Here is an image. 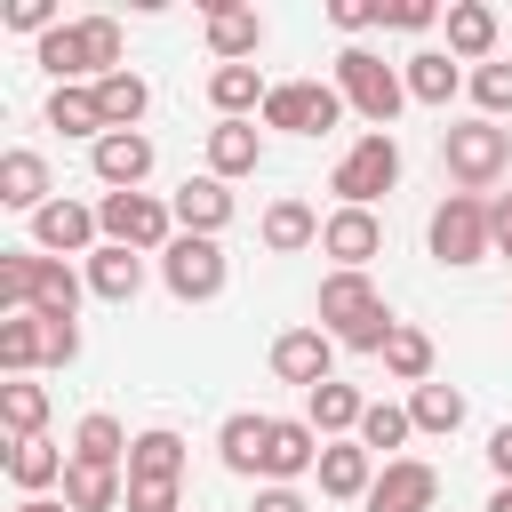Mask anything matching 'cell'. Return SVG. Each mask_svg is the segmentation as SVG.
<instances>
[{
	"label": "cell",
	"instance_id": "1",
	"mask_svg": "<svg viewBox=\"0 0 512 512\" xmlns=\"http://www.w3.org/2000/svg\"><path fill=\"white\" fill-rule=\"evenodd\" d=\"M320 320H328V336L352 344V352H384L392 328H400V320L384 312V296H376L368 272H328V280H320Z\"/></svg>",
	"mask_w": 512,
	"mask_h": 512
},
{
	"label": "cell",
	"instance_id": "2",
	"mask_svg": "<svg viewBox=\"0 0 512 512\" xmlns=\"http://www.w3.org/2000/svg\"><path fill=\"white\" fill-rule=\"evenodd\" d=\"M40 64L56 72V88H72L80 72L112 80V72H128V64H120V24H112V16H80V24H56V32L40 40Z\"/></svg>",
	"mask_w": 512,
	"mask_h": 512
},
{
	"label": "cell",
	"instance_id": "3",
	"mask_svg": "<svg viewBox=\"0 0 512 512\" xmlns=\"http://www.w3.org/2000/svg\"><path fill=\"white\" fill-rule=\"evenodd\" d=\"M336 96H344L368 128H392V112L408 104V72H392V64L368 56V48H344V56H336Z\"/></svg>",
	"mask_w": 512,
	"mask_h": 512
},
{
	"label": "cell",
	"instance_id": "4",
	"mask_svg": "<svg viewBox=\"0 0 512 512\" xmlns=\"http://www.w3.org/2000/svg\"><path fill=\"white\" fill-rule=\"evenodd\" d=\"M504 160H512V128H496V120H456V128L440 136V168H448L464 192L496 184Z\"/></svg>",
	"mask_w": 512,
	"mask_h": 512
},
{
	"label": "cell",
	"instance_id": "5",
	"mask_svg": "<svg viewBox=\"0 0 512 512\" xmlns=\"http://www.w3.org/2000/svg\"><path fill=\"white\" fill-rule=\"evenodd\" d=\"M96 224H104V240L112 248H160L168 256V240H176V208L168 200H152V192H104L96 200Z\"/></svg>",
	"mask_w": 512,
	"mask_h": 512
},
{
	"label": "cell",
	"instance_id": "6",
	"mask_svg": "<svg viewBox=\"0 0 512 512\" xmlns=\"http://www.w3.org/2000/svg\"><path fill=\"white\" fill-rule=\"evenodd\" d=\"M488 248H496V208L480 192H448L432 208V256L440 264H480Z\"/></svg>",
	"mask_w": 512,
	"mask_h": 512
},
{
	"label": "cell",
	"instance_id": "7",
	"mask_svg": "<svg viewBox=\"0 0 512 512\" xmlns=\"http://www.w3.org/2000/svg\"><path fill=\"white\" fill-rule=\"evenodd\" d=\"M336 120H344L336 80H280L264 96V128H280V136H328Z\"/></svg>",
	"mask_w": 512,
	"mask_h": 512
},
{
	"label": "cell",
	"instance_id": "8",
	"mask_svg": "<svg viewBox=\"0 0 512 512\" xmlns=\"http://www.w3.org/2000/svg\"><path fill=\"white\" fill-rule=\"evenodd\" d=\"M392 184H400V144H392L384 128H368V136L336 160V176H328V192H336L344 208H368V200L392 192Z\"/></svg>",
	"mask_w": 512,
	"mask_h": 512
},
{
	"label": "cell",
	"instance_id": "9",
	"mask_svg": "<svg viewBox=\"0 0 512 512\" xmlns=\"http://www.w3.org/2000/svg\"><path fill=\"white\" fill-rule=\"evenodd\" d=\"M160 280H168L176 304H208V296H224V248L200 240V232H176L168 256H160Z\"/></svg>",
	"mask_w": 512,
	"mask_h": 512
},
{
	"label": "cell",
	"instance_id": "10",
	"mask_svg": "<svg viewBox=\"0 0 512 512\" xmlns=\"http://www.w3.org/2000/svg\"><path fill=\"white\" fill-rule=\"evenodd\" d=\"M24 312L72 320V312H80V272H72L64 256H32V248H24Z\"/></svg>",
	"mask_w": 512,
	"mask_h": 512
},
{
	"label": "cell",
	"instance_id": "11",
	"mask_svg": "<svg viewBox=\"0 0 512 512\" xmlns=\"http://www.w3.org/2000/svg\"><path fill=\"white\" fill-rule=\"evenodd\" d=\"M320 432L304 424V416H272V448H264V480L272 488H296L304 472H320Z\"/></svg>",
	"mask_w": 512,
	"mask_h": 512
},
{
	"label": "cell",
	"instance_id": "12",
	"mask_svg": "<svg viewBox=\"0 0 512 512\" xmlns=\"http://www.w3.org/2000/svg\"><path fill=\"white\" fill-rule=\"evenodd\" d=\"M432 496H440V472L424 456H392L368 488V512H432Z\"/></svg>",
	"mask_w": 512,
	"mask_h": 512
},
{
	"label": "cell",
	"instance_id": "13",
	"mask_svg": "<svg viewBox=\"0 0 512 512\" xmlns=\"http://www.w3.org/2000/svg\"><path fill=\"white\" fill-rule=\"evenodd\" d=\"M88 168H96V184L136 192V184L152 176V136H144V128H112L104 144H88Z\"/></svg>",
	"mask_w": 512,
	"mask_h": 512
},
{
	"label": "cell",
	"instance_id": "14",
	"mask_svg": "<svg viewBox=\"0 0 512 512\" xmlns=\"http://www.w3.org/2000/svg\"><path fill=\"white\" fill-rule=\"evenodd\" d=\"M96 208H80V200H48L40 216H32V248H48V256H96Z\"/></svg>",
	"mask_w": 512,
	"mask_h": 512
},
{
	"label": "cell",
	"instance_id": "15",
	"mask_svg": "<svg viewBox=\"0 0 512 512\" xmlns=\"http://www.w3.org/2000/svg\"><path fill=\"white\" fill-rule=\"evenodd\" d=\"M328 360H336V336L328 328H288L280 344H272V376L280 384H328Z\"/></svg>",
	"mask_w": 512,
	"mask_h": 512
},
{
	"label": "cell",
	"instance_id": "16",
	"mask_svg": "<svg viewBox=\"0 0 512 512\" xmlns=\"http://www.w3.org/2000/svg\"><path fill=\"white\" fill-rule=\"evenodd\" d=\"M168 208H176V232H200V240H216V232L232 224V192H224V176H184Z\"/></svg>",
	"mask_w": 512,
	"mask_h": 512
},
{
	"label": "cell",
	"instance_id": "17",
	"mask_svg": "<svg viewBox=\"0 0 512 512\" xmlns=\"http://www.w3.org/2000/svg\"><path fill=\"white\" fill-rule=\"evenodd\" d=\"M320 248L336 256V272H368V256L384 248V224H376L368 208H336V216L320 224Z\"/></svg>",
	"mask_w": 512,
	"mask_h": 512
},
{
	"label": "cell",
	"instance_id": "18",
	"mask_svg": "<svg viewBox=\"0 0 512 512\" xmlns=\"http://www.w3.org/2000/svg\"><path fill=\"white\" fill-rule=\"evenodd\" d=\"M208 48H216V64H248L264 48V16L232 8V0H208Z\"/></svg>",
	"mask_w": 512,
	"mask_h": 512
},
{
	"label": "cell",
	"instance_id": "19",
	"mask_svg": "<svg viewBox=\"0 0 512 512\" xmlns=\"http://www.w3.org/2000/svg\"><path fill=\"white\" fill-rule=\"evenodd\" d=\"M376 488V456L360 440H328L320 448V496H368Z\"/></svg>",
	"mask_w": 512,
	"mask_h": 512
},
{
	"label": "cell",
	"instance_id": "20",
	"mask_svg": "<svg viewBox=\"0 0 512 512\" xmlns=\"http://www.w3.org/2000/svg\"><path fill=\"white\" fill-rule=\"evenodd\" d=\"M64 504H72V512H112V504H128L120 464H88V456H72V464H64Z\"/></svg>",
	"mask_w": 512,
	"mask_h": 512
},
{
	"label": "cell",
	"instance_id": "21",
	"mask_svg": "<svg viewBox=\"0 0 512 512\" xmlns=\"http://www.w3.org/2000/svg\"><path fill=\"white\" fill-rule=\"evenodd\" d=\"M256 160H264L256 120H216V128H208V176H248Z\"/></svg>",
	"mask_w": 512,
	"mask_h": 512
},
{
	"label": "cell",
	"instance_id": "22",
	"mask_svg": "<svg viewBox=\"0 0 512 512\" xmlns=\"http://www.w3.org/2000/svg\"><path fill=\"white\" fill-rule=\"evenodd\" d=\"M0 208H24V216L48 208V160L40 152H0Z\"/></svg>",
	"mask_w": 512,
	"mask_h": 512
},
{
	"label": "cell",
	"instance_id": "23",
	"mask_svg": "<svg viewBox=\"0 0 512 512\" xmlns=\"http://www.w3.org/2000/svg\"><path fill=\"white\" fill-rule=\"evenodd\" d=\"M264 448H272V416H256V408L224 416V432H216V456H224L232 472H264Z\"/></svg>",
	"mask_w": 512,
	"mask_h": 512
},
{
	"label": "cell",
	"instance_id": "24",
	"mask_svg": "<svg viewBox=\"0 0 512 512\" xmlns=\"http://www.w3.org/2000/svg\"><path fill=\"white\" fill-rule=\"evenodd\" d=\"M88 288H96L104 304H128V296L144 288V256H136V248H112V240H104V248L88 256Z\"/></svg>",
	"mask_w": 512,
	"mask_h": 512
},
{
	"label": "cell",
	"instance_id": "25",
	"mask_svg": "<svg viewBox=\"0 0 512 512\" xmlns=\"http://www.w3.org/2000/svg\"><path fill=\"white\" fill-rule=\"evenodd\" d=\"M40 360H48V320L40 312H8L0 320V368L8 376H32Z\"/></svg>",
	"mask_w": 512,
	"mask_h": 512
},
{
	"label": "cell",
	"instance_id": "26",
	"mask_svg": "<svg viewBox=\"0 0 512 512\" xmlns=\"http://www.w3.org/2000/svg\"><path fill=\"white\" fill-rule=\"evenodd\" d=\"M360 416H368V400H360L352 384H336V376H328V384H312V416H304V424H312L320 440H344V432H360Z\"/></svg>",
	"mask_w": 512,
	"mask_h": 512
},
{
	"label": "cell",
	"instance_id": "27",
	"mask_svg": "<svg viewBox=\"0 0 512 512\" xmlns=\"http://www.w3.org/2000/svg\"><path fill=\"white\" fill-rule=\"evenodd\" d=\"M488 48H496V8H488V0H456V8H448V56L488 64Z\"/></svg>",
	"mask_w": 512,
	"mask_h": 512
},
{
	"label": "cell",
	"instance_id": "28",
	"mask_svg": "<svg viewBox=\"0 0 512 512\" xmlns=\"http://www.w3.org/2000/svg\"><path fill=\"white\" fill-rule=\"evenodd\" d=\"M128 480H184V440H176L168 424L136 432V448H128Z\"/></svg>",
	"mask_w": 512,
	"mask_h": 512
},
{
	"label": "cell",
	"instance_id": "29",
	"mask_svg": "<svg viewBox=\"0 0 512 512\" xmlns=\"http://www.w3.org/2000/svg\"><path fill=\"white\" fill-rule=\"evenodd\" d=\"M208 96H216V112H224V120H240V112H264V96H272V88L256 80V64H216V72H208Z\"/></svg>",
	"mask_w": 512,
	"mask_h": 512
},
{
	"label": "cell",
	"instance_id": "30",
	"mask_svg": "<svg viewBox=\"0 0 512 512\" xmlns=\"http://www.w3.org/2000/svg\"><path fill=\"white\" fill-rule=\"evenodd\" d=\"M48 128H64V136H88V144H104L112 128H104V104H96V88H56L48 96Z\"/></svg>",
	"mask_w": 512,
	"mask_h": 512
},
{
	"label": "cell",
	"instance_id": "31",
	"mask_svg": "<svg viewBox=\"0 0 512 512\" xmlns=\"http://www.w3.org/2000/svg\"><path fill=\"white\" fill-rule=\"evenodd\" d=\"M320 240V216L304 208V200H272L264 208V248L272 256H296V248H312Z\"/></svg>",
	"mask_w": 512,
	"mask_h": 512
},
{
	"label": "cell",
	"instance_id": "32",
	"mask_svg": "<svg viewBox=\"0 0 512 512\" xmlns=\"http://www.w3.org/2000/svg\"><path fill=\"white\" fill-rule=\"evenodd\" d=\"M0 416H8V440H40V424H48V392H40L32 376H8V384H0Z\"/></svg>",
	"mask_w": 512,
	"mask_h": 512
},
{
	"label": "cell",
	"instance_id": "33",
	"mask_svg": "<svg viewBox=\"0 0 512 512\" xmlns=\"http://www.w3.org/2000/svg\"><path fill=\"white\" fill-rule=\"evenodd\" d=\"M64 464H72V456H56L48 440H8V480L32 488V496H40L48 480H64Z\"/></svg>",
	"mask_w": 512,
	"mask_h": 512
},
{
	"label": "cell",
	"instance_id": "34",
	"mask_svg": "<svg viewBox=\"0 0 512 512\" xmlns=\"http://www.w3.org/2000/svg\"><path fill=\"white\" fill-rule=\"evenodd\" d=\"M456 80H464V72H456V56H440V48L408 56V96H416V104H448V96H456Z\"/></svg>",
	"mask_w": 512,
	"mask_h": 512
},
{
	"label": "cell",
	"instance_id": "35",
	"mask_svg": "<svg viewBox=\"0 0 512 512\" xmlns=\"http://www.w3.org/2000/svg\"><path fill=\"white\" fill-rule=\"evenodd\" d=\"M96 104H104V128H136L144 104H152V88L136 72H112V80H96Z\"/></svg>",
	"mask_w": 512,
	"mask_h": 512
},
{
	"label": "cell",
	"instance_id": "36",
	"mask_svg": "<svg viewBox=\"0 0 512 512\" xmlns=\"http://www.w3.org/2000/svg\"><path fill=\"white\" fill-rule=\"evenodd\" d=\"M376 360H384L400 384H432V336H424V328H392V344H384Z\"/></svg>",
	"mask_w": 512,
	"mask_h": 512
},
{
	"label": "cell",
	"instance_id": "37",
	"mask_svg": "<svg viewBox=\"0 0 512 512\" xmlns=\"http://www.w3.org/2000/svg\"><path fill=\"white\" fill-rule=\"evenodd\" d=\"M408 416H416V432H456L464 424V392L456 384H416L408 392Z\"/></svg>",
	"mask_w": 512,
	"mask_h": 512
},
{
	"label": "cell",
	"instance_id": "38",
	"mask_svg": "<svg viewBox=\"0 0 512 512\" xmlns=\"http://www.w3.org/2000/svg\"><path fill=\"white\" fill-rule=\"evenodd\" d=\"M128 432L112 424V416H80V432H72V456H88V464H128Z\"/></svg>",
	"mask_w": 512,
	"mask_h": 512
},
{
	"label": "cell",
	"instance_id": "39",
	"mask_svg": "<svg viewBox=\"0 0 512 512\" xmlns=\"http://www.w3.org/2000/svg\"><path fill=\"white\" fill-rule=\"evenodd\" d=\"M408 432H416V416H408V408H392V400H368V416H360V448H368V456H376V448H400Z\"/></svg>",
	"mask_w": 512,
	"mask_h": 512
},
{
	"label": "cell",
	"instance_id": "40",
	"mask_svg": "<svg viewBox=\"0 0 512 512\" xmlns=\"http://www.w3.org/2000/svg\"><path fill=\"white\" fill-rule=\"evenodd\" d=\"M472 96H480L488 120H504V112H512V64H480V72H472Z\"/></svg>",
	"mask_w": 512,
	"mask_h": 512
},
{
	"label": "cell",
	"instance_id": "41",
	"mask_svg": "<svg viewBox=\"0 0 512 512\" xmlns=\"http://www.w3.org/2000/svg\"><path fill=\"white\" fill-rule=\"evenodd\" d=\"M328 24H336V32H368V24H384V0H336Z\"/></svg>",
	"mask_w": 512,
	"mask_h": 512
},
{
	"label": "cell",
	"instance_id": "42",
	"mask_svg": "<svg viewBox=\"0 0 512 512\" xmlns=\"http://www.w3.org/2000/svg\"><path fill=\"white\" fill-rule=\"evenodd\" d=\"M0 312H24V248H0Z\"/></svg>",
	"mask_w": 512,
	"mask_h": 512
},
{
	"label": "cell",
	"instance_id": "43",
	"mask_svg": "<svg viewBox=\"0 0 512 512\" xmlns=\"http://www.w3.org/2000/svg\"><path fill=\"white\" fill-rule=\"evenodd\" d=\"M128 512H176V480H128Z\"/></svg>",
	"mask_w": 512,
	"mask_h": 512
},
{
	"label": "cell",
	"instance_id": "44",
	"mask_svg": "<svg viewBox=\"0 0 512 512\" xmlns=\"http://www.w3.org/2000/svg\"><path fill=\"white\" fill-rule=\"evenodd\" d=\"M384 24H392V32H424V24H440V8H432V0H392Z\"/></svg>",
	"mask_w": 512,
	"mask_h": 512
},
{
	"label": "cell",
	"instance_id": "45",
	"mask_svg": "<svg viewBox=\"0 0 512 512\" xmlns=\"http://www.w3.org/2000/svg\"><path fill=\"white\" fill-rule=\"evenodd\" d=\"M80 360V320H48V368Z\"/></svg>",
	"mask_w": 512,
	"mask_h": 512
},
{
	"label": "cell",
	"instance_id": "46",
	"mask_svg": "<svg viewBox=\"0 0 512 512\" xmlns=\"http://www.w3.org/2000/svg\"><path fill=\"white\" fill-rule=\"evenodd\" d=\"M488 464H496V480L512 488V424H496V432H488Z\"/></svg>",
	"mask_w": 512,
	"mask_h": 512
},
{
	"label": "cell",
	"instance_id": "47",
	"mask_svg": "<svg viewBox=\"0 0 512 512\" xmlns=\"http://www.w3.org/2000/svg\"><path fill=\"white\" fill-rule=\"evenodd\" d=\"M248 512H312V504H304L296 488H256V504H248Z\"/></svg>",
	"mask_w": 512,
	"mask_h": 512
},
{
	"label": "cell",
	"instance_id": "48",
	"mask_svg": "<svg viewBox=\"0 0 512 512\" xmlns=\"http://www.w3.org/2000/svg\"><path fill=\"white\" fill-rule=\"evenodd\" d=\"M496 256H512V192L496 200Z\"/></svg>",
	"mask_w": 512,
	"mask_h": 512
},
{
	"label": "cell",
	"instance_id": "49",
	"mask_svg": "<svg viewBox=\"0 0 512 512\" xmlns=\"http://www.w3.org/2000/svg\"><path fill=\"white\" fill-rule=\"evenodd\" d=\"M16 512H72V504H56V496H24Z\"/></svg>",
	"mask_w": 512,
	"mask_h": 512
},
{
	"label": "cell",
	"instance_id": "50",
	"mask_svg": "<svg viewBox=\"0 0 512 512\" xmlns=\"http://www.w3.org/2000/svg\"><path fill=\"white\" fill-rule=\"evenodd\" d=\"M488 512H512V488H496V496H488Z\"/></svg>",
	"mask_w": 512,
	"mask_h": 512
}]
</instances>
